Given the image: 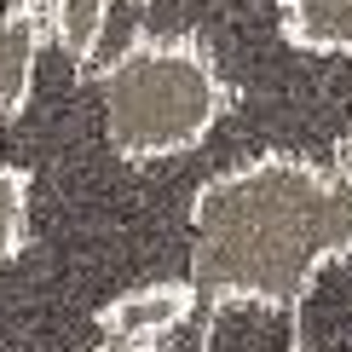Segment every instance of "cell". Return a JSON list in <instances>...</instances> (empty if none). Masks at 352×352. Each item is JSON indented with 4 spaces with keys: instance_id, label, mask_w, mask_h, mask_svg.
<instances>
[{
    "instance_id": "cell-1",
    "label": "cell",
    "mask_w": 352,
    "mask_h": 352,
    "mask_svg": "<svg viewBox=\"0 0 352 352\" xmlns=\"http://www.w3.org/2000/svg\"><path fill=\"white\" fill-rule=\"evenodd\" d=\"M185 283L208 318L300 312L352 266V173L306 151H254L202 173L185 202Z\"/></svg>"
},
{
    "instance_id": "cell-2",
    "label": "cell",
    "mask_w": 352,
    "mask_h": 352,
    "mask_svg": "<svg viewBox=\"0 0 352 352\" xmlns=\"http://www.w3.org/2000/svg\"><path fill=\"white\" fill-rule=\"evenodd\" d=\"M93 76V116L110 156L127 168H168L208 144L231 116V93L190 41H127Z\"/></svg>"
},
{
    "instance_id": "cell-3",
    "label": "cell",
    "mask_w": 352,
    "mask_h": 352,
    "mask_svg": "<svg viewBox=\"0 0 352 352\" xmlns=\"http://www.w3.org/2000/svg\"><path fill=\"white\" fill-rule=\"evenodd\" d=\"M190 312H197V295H190L185 277H156V283H133L116 300H104L93 312V324H98V341L162 352L173 335L185 329Z\"/></svg>"
},
{
    "instance_id": "cell-4",
    "label": "cell",
    "mask_w": 352,
    "mask_h": 352,
    "mask_svg": "<svg viewBox=\"0 0 352 352\" xmlns=\"http://www.w3.org/2000/svg\"><path fill=\"white\" fill-rule=\"evenodd\" d=\"M283 41L300 52L352 58V0H283Z\"/></svg>"
},
{
    "instance_id": "cell-5",
    "label": "cell",
    "mask_w": 352,
    "mask_h": 352,
    "mask_svg": "<svg viewBox=\"0 0 352 352\" xmlns=\"http://www.w3.org/2000/svg\"><path fill=\"white\" fill-rule=\"evenodd\" d=\"M35 237V168L18 156H0V272Z\"/></svg>"
},
{
    "instance_id": "cell-6",
    "label": "cell",
    "mask_w": 352,
    "mask_h": 352,
    "mask_svg": "<svg viewBox=\"0 0 352 352\" xmlns=\"http://www.w3.org/2000/svg\"><path fill=\"white\" fill-rule=\"evenodd\" d=\"M81 352H144V346H116V341H98V346H81Z\"/></svg>"
},
{
    "instance_id": "cell-7",
    "label": "cell",
    "mask_w": 352,
    "mask_h": 352,
    "mask_svg": "<svg viewBox=\"0 0 352 352\" xmlns=\"http://www.w3.org/2000/svg\"><path fill=\"white\" fill-rule=\"evenodd\" d=\"M289 352H312V346H300V341H295V346H289Z\"/></svg>"
}]
</instances>
